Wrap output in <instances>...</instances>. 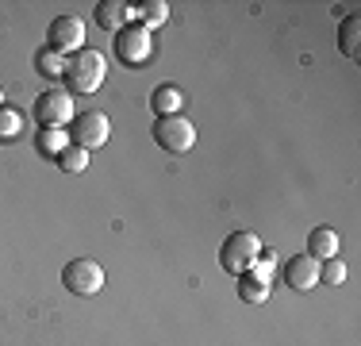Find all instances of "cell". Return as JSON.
Segmentation results:
<instances>
[{
    "label": "cell",
    "mask_w": 361,
    "mask_h": 346,
    "mask_svg": "<svg viewBox=\"0 0 361 346\" xmlns=\"http://www.w3.org/2000/svg\"><path fill=\"white\" fill-rule=\"evenodd\" d=\"M0 108H4V89H0Z\"/></svg>",
    "instance_id": "ffe728a7"
},
{
    "label": "cell",
    "mask_w": 361,
    "mask_h": 346,
    "mask_svg": "<svg viewBox=\"0 0 361 346\" xmlns=\"http://www.w3.org/2000/svg\"><path fill=\"white\" fill-rule=\"evenodd\" d=\"M357 39H361V16L350 12L346 20L338 23V50H342L346 58H357V54H361V42H357Z\"/></svg>",
    "instance_id": "7c38bea8"
},
{
    "label": "cell",
    "mask_w": 361,
    "mask_h": 346,
    "mask_svg": "<svg viewBox=\"0 0 361 346\" xmlns=\"http://www.w3.org/2000/svg\"><path fill=\"white\" fill-rule=\"evenodd\" d=\"M285 285L296 292H307L319 285V262L312 254H292L285 262Z\"/></svg>",
    "instance_id": "9c48e42d"
},
{
    "label": "cell",
    "mask_w": 361,
    "mask_h": 346,
    "mask_svg": "<svg viewBox=\"0 0 361 346\" xmlns=\"http://www.w3.org/2000/svg\"><path fill=\"white\" fill-rule=\"evenodd\" d=\"M307 254H312L315 262L338 258V231L334 227H312V235H307Z\"/></svg>",
    "instance_id": "8fae6325"
},
{
    "label": "cell",
    "mask_w": 361,
    "mask_h": 346,
    "mask_svg": "<svg viewBox=\"0 0 361 346\" xmlns=\"http://www.w3.org/2000/svg\"><path fill=\"white\" fill-rule=\"evenodd\" d=\"M111 135V124L104 112H77V116L70 119V143L81 146V150H100V146L108 143Z\"/></svg>",
    "instance_id": "277c9868"
},
{
    "label": "cell",
    "mask_w": 361,
    "mask_h": 346,
    "mask_svg": "<svg viewBox=\"0 0 361 346\" xmlns=\"http://www.w3.org/2000/svg\"><path fill=\"white\" fill-rule=\"evenodd\" d=\"M104 73H108L104 54H100V50H89V47H81L70 62H66V85H70V93H77V97H92V93L104 85Z\"/></svg>",
    "instance_id": "6da1fadb"
},
{
    "label": "cell",
    "mask_w": 361,
    "mask_h": 346,
    "mask_svg": "<svg viewBox=\"0 0 361 346\" xmlns=\"http://www.w3.org/2000/svg\"><path fill=\"white\" fill-rule=\"evenodd\" d=\"M127 16H131V4H123V0H100L97 4V28L119 35L127 28Z\"/></svg>",
    "instance_id": "30bf717a"
},
{
    "label": "cell",
    "mask_w": 361,
    "mask_h": 346,
    "mask_svg": "<svg viewBox=\"0 0 361 346\" xmlns=\"http://www.w3.org/2000/svg\"><path fill=\"white\" fill-rule=\"evenodd\" d=\"M154 112H161V116H177V108L185 104V93L177 89V85H161V89H154Z\"/></svg>",
    "instance_id": "5bb4252c"
},
{
    "label": "cell",
    "mask_w": 361,
    "mask_h": 346,
    "mask_svg": "<svg viewBox=\"0 0 361 346\" xmlns=\"http://www.w3.org/2000/svg\"><path fill=\"white\" fill-rule=\"evenodd\" d=\"M16 135H20V116L0 108V138H16Z\"/></svg>",
    "instance_id": "d6986e66"
},
{
    "label": "cell",
    "mask_w": 361,
    "mask_h": 346,
    "mask_svg": "<svg viewBox=\"0 0 361 346\" xmlns=\"http://www.w3.org/2000/svg\"><path fill=\"white\" fill-rule=\"evenodd\" d=\"M116 54H119V62H127V66L146 62V54H150V31L146 28H123L116 35Z\"/></svg>",
    "instance_id": "ba28073f"
},
{
    "label": "cell",
    "mask_w": 361,
    "mask_h": 346,
    "mask_svg": "<svg viewBox=\"0 0 361 346\" xmlns=\"http://www.w3.org/2000/svg\"><path fill=\"white\" fill-rule=\"evenodd\" d=\"M238 297L246 300V304H262L265 297H269V277L265 273H243L238 277Z\"/></svg>",
    "instance_id": "4fadbf2b"
},
{
    "label": "cell",
    "mask_w": 361,
    "mask_h": 346,
    "mask_svg": "<svg viewBox=\"0 0 361 346\" xmlns=\"http://www.w3.org/2000/svg\"><path fill=\"white\" fill-rule=\"evenodd\" d=\"M219 262H223V270L235 273V277L250 273L262 262V242H257L254 231H231L223 250H219Z\"/></svg>",
    "instance_id": "7a4b0ae2"
},
{
    "label": "cell",
    "mask_w": 361,
    "mask_h": 346,
    "mask_svg": "<svg viewBox=\"0 0 361 346\" xmlns=\"http://www.w3.org/2000/svg\"><path fill=\"white\" fill-rule=\"evenodd\" d=\"M54 162H58V169H66V173H81L85 166H89V150H81V146H62V150L54 154Z\"/></svg>",
    "instance_id": "2e32d148"
},
{
    "label": "cell",
    "mask_w": 361,
    "mask_h": 346,
    "mask_svg": "<svg viewBox=\"0 0 361 346\" xmlns=\"http://www.w3.org/2000/svg\"><path fill=\"white\" fill-rule=\"evenodd\" d=\"M35 119H39L42 127H62V124H70V119H73V100H70V93H62V89L42 93V97L35 100Z\"/></svg>",
    "instance_id": "52a82bcc"
},
{
    "label": "cell",
    "mask_w": 361,
    "mask_h": 346,
    "mask_svg": "<svg viewBox=\"0 0 361 346\" xmlns=\"http://www.w3.org/2000/svg\"><path fill=\"white\" fill-rule=\"evenodd\" d=\"M342 281H346V262H342V258L319 262V285H342Z\"/></svg>",
    "instance_id": "ac0fdd59"
},
{
    "label": "cell",
    "mask_w": 361,
    "mask_h": 346,
    "mask_svg": "<svg viewBox=\"0 0 361 346\" xmlns=\"http://www.w3.org/2000/svg\"><path fill=\"white\" fill-rule=\"evenodd\" d=\"M135 12H139V20H142V28L150 31V28H161V23L169 20V4L166 0H146V4H131Z\"/></svg>",
    "instance_id": "9a60e30c"
},
{
    "label": "cell",
    "mask_w": 361,
    "mask_h": 346,
    "mask_svg": "<svg viewBox=\"0 0 361 346\" xmlns=\"http://www.w3.org/2000/svg\"><path fill=\"white\" fill-rule=\"evenodd\" d=\"M62 285L73 297H97V292L104 289V270H100V262H92V258H70V262L62 266Z\"/></svg>",
    "instance_id": "3957f363"
},
{
    "label": "cell",
    "mask_w": 361,
    "mask_h": 346,
    "mask_svg": "<svg viewBox=\"0 0 361 346\" xmlns=\"http://www.w3.org/2000/svg\"><path fill=\"white\" fill-rule=\"evenodd\" d=\"M154 143L169 154H185V150H192V143H196V127L188 124L185 116H158V124H154Z\"/></svg>",
    "instance_id": "5b68a950"
},
{
    "label": "cell",
    "mask_w": 361,
    "mask_h": 346,
    "mask_svg": "<svg viewBox=\"0 0 361 346\" xmlns=\"http://www.w3.org/2000/svg\"><path fill=\"white\" fill-rule=\"evenodd\" d=\"M35 66H39V73H42V77H50V81H58V77L66 73V58H62V54H54L50 47H42L39 54H35Z\"/></svg>",
    "instance_id": "e0dca14e"
},
{
    "label": "cell",
    "mask_w": 361,
    "mask_h": 346,
    "mask_svg": "<svg viewBox=\"0 0 361 346\" xmlns=\"http://www.w3.org/2000/svg\"><path fill=\"white\" fill-rule=\"evenodd\" d=\"M81 42H85V23L77 20V16H58V20L50 23L47 47L54 50V54H70V50H81Z\"/></svg>",
    "instance_id": "8992f818"
}]
</instances>
